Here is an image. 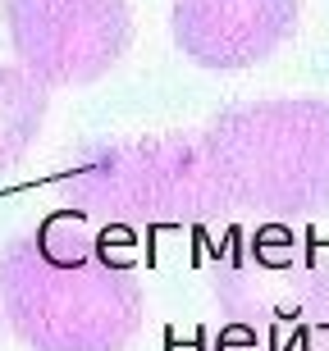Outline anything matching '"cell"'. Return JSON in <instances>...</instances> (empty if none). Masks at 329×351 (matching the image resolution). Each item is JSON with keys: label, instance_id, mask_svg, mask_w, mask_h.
<instances>
[{"label": "cell", "instance_id": "obj_1", "mask_svg": "<svg viewBox=\"0 0 329 351\" xmlns=\"http://www.w3.org/2000/svg\"><path fill=\"white\" fill-rule=\"evenodd\" d=\"M0 301L32 351H124L142 287L73 215H51L0 256Z\"/></svg>", "mask_w": 329, "mask_h": 351}, {"label": "cell", "instance_id": "obj_2", "mask_svg": "<svg viewBox=\"0 0 329 351\" xmlns=\"http://www.w3.org/2000/svg\"><path fill=\"white\" fill-rule=\"evenodd\" d=\"M197 142L220 210L293 219L329 201V101L234 105Z\"/></svg>", "mask_w": 329, "mask_h": 351}, {"label": "cell", "instance_id": "obj_3", "mask_svg": "<svg viewBox=\"0 0 329 351\" xmlns=\"http://www.w3.org/2000/svg\"><path fill=\"white\" fill-rule=\"evenodd\" d=\"M69 201L110 223H201L224 215L197 137L115 142L65 173Z\"/></svg>", "mask_w": 329, "mask_h": 351}, {"label": "cell", "instance_id": "obj_4", "mask_svg": "<svg viewBox=\"0 0 329 351\" xmlns=\"http://www.w3.org/2000/svg\"><path fill=\"white\" fill-rule=\"evenodd\" d=\"M19 69L41 87H82L124 60L133 14L124 0H5Z\"/></svg>", "mask_w": 329, "mask_h": 351}, {"label": "cell", "instance_id": "obj_5", "mask_svg": "<svg viewBox=\"0 0 329 351\" xmlns=\"http://www.w3.org/2000/svg\"><path fill=\"white\" fill-rule=\"evenodd\" d=\"M179 51L201 69H251L293 37L297 0H174Z\"/></svg>", "mask_w": 329, "mask_h": 351}, {"label": "cell", "instance_id": "obj_6", "mask_svg": "<svg viewBox=\"0 0 329 351\" xmlns=\"http://www.w3.org/2000/svg\"><path fill=\"white\" fill-rule=\"evenodd\" d=\"M46 123V87L19 64H0V169L27 156Z\"/></svg>", "mask_w": 329, "mask_h": 351}]
</instances>
